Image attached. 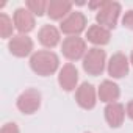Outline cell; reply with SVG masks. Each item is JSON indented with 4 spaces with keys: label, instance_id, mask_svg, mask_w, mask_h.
<instances>
[{
    "label": "cell",
    "instance_id": "23",
    "mask_svg": "<svg viewBox=\"0 0 133 133\" xmlns=\"http://www.w3.org/2000/svg\"><path fill=\"white\" fill-rule=\"evenodd\" d=\"M86 133H89V131H86Z\"/></svg>",
    "mask_w": 133,
    "mask_h": 133
},
{
    "label": "cell",
    "instance_id": "18",
    "mask_svg": "<svg viewBox=\"0 0 133 133\" xmlns=\"http://www.w3.org/2000/svg\"><path fill=\"white\" fill-rule=\"evenodd\" d=\"M47 2L45 0H28L27 2V10L31 11L35 16H42L45 8H47Z\"/></svg>",
    "mask_w": 133,
    "mask_h": 133
},
{
    "label": "cell",
    "instance_id": "7",
    "mask_svg": "<svg viewBox=\"0 0 133 133\" xmlns=\"http://www.w3.org/2000/svg\"><path fill=\"white\" fill-rule=\"evenodd\" d=\"M58 83L59 86L64 89V91H74L77 88V83H78V71L74 64H64L61 71H59V75H58Z\"/></svg>",
    "mask_w": 133,
    "mask_h": 133
},
{
    "label": "cell",
    "instance_id": "12",
    "mask_svg": "<svg viewBox=\"0 0 133 133\" xmlns=\"http://www.w3.org/2000/svg\"><path fill=\"white\" fill-rule=\"evenodd\" d=\"M124 117H125V108L124 105L114 102V103H108L107 108H105V119L108 122L110 127L113 128H117L122 125L124 122Z\"/></svg>",
    "mask_w": 133,
    "mask_h": 133
},
{
    "label": "cell",
    "instance_id": "2",
    "mask_svg": "<svg viewBox=\"0 0 133 133\" xmlns=\"http://www.w3.org/2000/svg\"><path fill=\"white\" fill-rule=\"evenodd\" d=\"M105 59H107L105 50L99 47L89 49L83 58V69L89 75H100L105 69Z\"/></svg>",
    "mask_w": 133,
    "mask_h": 133
},
{
    "label": "cell",
    "instance_id": "5",
    "mask_svg": "<svg viewBox=\"0 0 133 133\" xmlns=\"http://www.w3.org/2000/svg\"><path fill=\"white\" fill-rule=\"evenodd\" d=\"M85 27H86V17H85V14L75 11V13H71L66 19H63L59 28H61V31L64 35L77 36V35H80L85 30Z\"/></svg>",
    "mask_w": 133,
    "mask_h": 133
},
{
    "label": "cell",
    "instance_id": "14",
    "mask_svg": "<svg viewBox=\"0 0 133 133\" xmlns=\"http://www.w3.org/2000/svg\"><path fill=\"white\" fill-rule=\"evenodd\" d=\"M119 86L116 83H113L111 80H105L100 83V88H99V99L105 103H114L117 99H119Z\"/></svg>",
    "mask_w": 133,
    "mask_h": 133
},
{
    "label": "cell",
    "instance_id": "4",
    "mask_svg": "<svg viewBox=\"0 0 133 133\" xmlns=\"http://www.w3.org/2000/svg\"><path fill=\"white\" fill-rule=\"evenodd\" d=\"M61 50H63V55L68 59L77 61L80 58H85V55H86V42L78 36H69V38H66L63 41Z\"/></svg>",
    "mask_w": 133,
    "mask_h": 133
},
{
    "label": "cell",
    "instance_id": "1",
    "mask_svg": "<svg viewBox=\"0 0 133 133\" xmlns=\"http://www.w3.org/2000/svg\"><path fill=\"white\" fill-rule=\"evenodd\" d=\"M30 66H31L33 72H36L38 75L47 77V75H52L58 69L59 58L56 53H53L50 50H39L31 55Z\"/></svg>",
    "mask_w": 133,
    "mask_h": 133
},
{
    "label": "cell",
    "instance_id": "15",
    "mask_svg": "<svg viewBox=\"0 0 133 133\" xmlns=\"http://www.w3.org/2000/svg\"><path fill=\"white\" fill-rule=\"evenodd\" d=\"M38 38H39V42H41L44 47L53 49V47L59 42V31H58V28H55L53 25H44V27L39 30Z\"/></svg>",
    "mask_w": 133,
    "mask_h": 133
},
{
    "label": "cell",
    "instance_id": "20",
    "mask_svg": "<svg viewBox=\"0 0 133 133\" xmlns=\"http://www.w3.org/2000/svg\"><path fill=\"white\" fill-rule=\"evenodd\" d=\"M0 133H19V127L14 124V122H8L2 127Z\"/></svg>",
    "mask_w": 133,
    "mask_h": 133
},
{
    "label": "cell",
    "instance_id": "11",
    "mask_svg": "<svg viewBox=\"0 0 133 133\" xmlns=\"http://www.w3.org/2000/svg\"><path fill=\"white\" fill-rule=\"evenodd\" d=\"M14 27L21 33H28L35 28V14L25 8H17L14 11Z\"/></svg>",
    "mask_w": 133,
    "mask_h": 133
},
{
    "label": "cell",
    "instance_id": "17",
    "mask_svg": "<svg viewBox=\"0 0 133 133\" xmlns=\"http://www.w3.org/2000/svg\"><path fill=\"white\" fill-rule=\"evenodd\" d=\"M13 28H14L13 21L5 13H2V14H0V36H2L3 39L10 38L13 35Z\"/></svg>",
    "mask_w": 133,
    "mask_h": 133
},
{
    "label": "cell",
    "instance_id": "9",
    "mask_svg": "<svg viewBox=\"0 0 133 133\" xmlns=\"http://www.w3.org/2000/svg\"><path fill=\"white\" fill-rule=\"evenodd\" d=\"M75 100L85 110L94 108V105H96V89H94V86L91 83H82L77 88Z\"/></svg>",
    "mask_w": 133,
    "mask_h": 133
},
{
    "label": "cell",
    "instance_id": "10",
    "mask_svg": "<svg viewBox=\"0 0 133 133\" xmlns=\"http://www.w3.org/2000/svg\"><path fill=\"white\" fill-rule=\"evenodd\" d=\"M108 74L113 78H122L128 74V59L124 53H114L108 61Z\"/></svg>",
    "mask_w": 133,
    "mask_h": 133
},
{
    "label": "cell",
    "instance_id": "21",
    "mask_svg": "<svg viewBox=\"0 0 133 133\" xmlns=\"http://www.w3.org/2000/svg\"><path fill=\"white\" fill-rule=\"evenodd\" d=\"M125 111H127V116H128L130 119H133V100H130V102L127 103V108H125Z\"/></svg>",
    "mask_w": 133,
    "mask_h": 133
},
{
    "label": "cell",
    "instance_id": "22",
    "mask_svg": "<svg viewBox=\"0 0 133 133\" xmlns=\"http://www.w3.org/2000/svg\"><path fill=\"white\" fill-rule=\"evenodd\" d=\"M130 61H131V64H133V52H131V56H130Z\"/></svg>",
    "mask_w": 133,
    "mask_h": 133
},
{
    "label": "cell",
    "instance_id": "8",
    "mask_svg": "<svg viewBox=\"0 0 133 133\" xmlns=\"http://www.w3.org/2000/svg\"><path fill=\"white\" fill-rule=\"evenodd\" d=\"M8 49H10V52L14 56L24 58V56H28L31 53V50H33V41L27 35H17V36H13L10 39Z\"/></svg>",
    "mask_w": 133,
    "mask_h": 133
},
{
    "label": "cell",
    "instance_id": "6",
    "mask_svg": "<svg viewBox=\"0 0 133 133\" xmlns=\"http://www.w3.org/2000/svg\"><path fill=\"white\" fill-rule=\"evenodd\" d=\"M41 107V94L36 89H27L17 97V108L24 114H33Z\"/></svg>",
    "mask_w": 133,
    "mask_h": 133
},
{
    "label": "cell",
    "instance_id": "19",
    "mask_svg": "<svg viewBox=\"0 0 133 133\" xmlns=\"http://www.w3.org/2000/svg\"><path fill=\"white\" fill-rule=\"evenodd\" d=\"M122 24H124V27L133 30V10H130V11H127V13L124 14V17H122Z\"/></svg>",
    "mask_w": 133,
    "mask_h": 133
},
{
    "label": "cell",
    "instance_id": "13",
    "mask_svg": "<svg viewBox=\"0 0 133 133\" xmlns=\"http://www.w3.org/2000/svg\"><path fill=\"white\" fill-rule=\"evenodd\" d=\"M72 10V3L68 0H50L47 5V14L53 21H59L68 16Z\"/></svg>",
    "mask_w": 133,
    "mask_h": 133
},
{
    "label": "cell",
    "instance_id": "16",
    "mask_svg": "<svg viewBox=\"0 0 133 133\" xmlns=\"http://www.w3.org/2000/svg\"><path fill=\"white\" fill-rule=\"evenodd\" d=\"M86 38L89 42L96 44V45H105L108 44L111 35H110V30L102 27V25H92L88 28V33H86Z\"/></svg>",
    "mask_w": 133,
    "mask_h": 133
},
{
    "label": "cell",
    "instance_id": "3",
    "mask_svg": "<svg viewBox=\"0 0 133 133\" xmlns=\"http://www.w3.org/2000/svg\"><path fill=\"white\" fill-rule=\"evenodd\" d=\"M121 14V5L117 2H105V5L97 11V22L105 28H114Z\"/></svg>",
    "mask_w": 133,
    "mask_h": 133
}]
</instances>
